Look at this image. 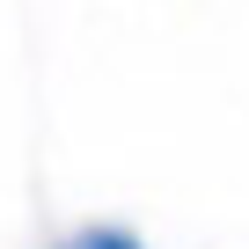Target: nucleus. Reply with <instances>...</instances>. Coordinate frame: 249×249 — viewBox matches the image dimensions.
Returning a JSON list of instances; mask_svg holds the SVG:
<instances>
[{"instance_id":"1","label":"nucleus","mask_w":249,"mask_h":249,"mask_svg":"<svg viewBox=\"0 0 249 249\" xmlns=\"http://www.w3.org/2000/svg\"><path fill=\"white\" fill-rule=\"evenodd\" d=\"M59 249H147L140 234H124V227H110V220H95V227H73Z\"/></svg>"}]
</instances>
